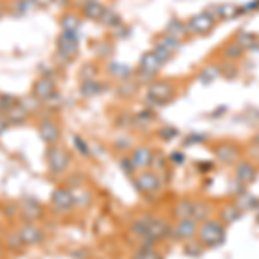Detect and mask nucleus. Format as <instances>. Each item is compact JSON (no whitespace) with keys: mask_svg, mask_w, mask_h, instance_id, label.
Wrapping results in <instances>:
<instances>
[{"mask_svg":"<svg viewBox=\"0 0 259 259\" xmlns=\"http://www.w3.org/2000/svg\"><path fill=\"white\" fill-rule=\"evenodd\" d=\"M214 24L216 19L204 11L190 18V21L187 23V30H189V33H195V35H204V33H209L214 28Z\"/></svg>","mask_w":259,"mask_h":259,"instance_id":"obj_7","label":"nucleus"},{"mask_svg":"<svg viewBox=\"0 0 259 259\" xmlns=\"http://www.w3.org/2000/svg\"><path fill=\"white\" fill-rule=\"evenodd\" d=\"M102 21L104 24H107V26H118V24L121 23V18L116 12H112L109 9H106V12H104V16H102Z\"/></svg>","mask_w":259,"mask_h":259,"instance_id":"obj_33","label":"nucleus"},{"mask_svg":"<svg viewBox=\"0 0 259 259\" xmlns=\"http://www.w3.org/2000/svg\"><path fill=\"white\" fill-rule=\"evenodd\" d=\"M242 52H244V47L237 44V41H235V44H230L228 47L225 49V56L232 57V59H237V57H240Z\"/></svg>","mask_w":259,"mask_h":259,"instance_id":"obj_35","label":"nucleus"},{"mask_svg":"<svg viewBox=\"0 0 259 259\" xmlns=\"http://www.w3.org/2000/svg\"><path fill=\"white\" fill-rule=\"evenodd\" d=\"M218 68H214V66H211V68H206L200 73V81L202 83H211L212 80H214L216 76H218Z\"/></svg>","mask_w":259,"mask_h":259,"instance_id":"obj_37","label":"nucleus"},{"mask_svg":"<svg viewBox=\"0 0 259 259\" xmlns=\"http://www.w3.org/2000/svg\"><path fill=\"white\" fill-rule=\"evenodd\" d=\"M78 44H80L78 31H62L57 38V56L64 61L74 59L78 54Z\"/></svg>","mask_w":259,"mask_h":259,"instance_id":"obj_2","label":"nucleus"},{"mask_svg":"<svg viewBox=\"0 0 259 259\" xmlns=\"http://www.w3.org/2000/svg\"><path fill=\"white\" fill-rule=\"evenodd\" d=\"M169 230H171V227H169L168 221L154 218L147 230V233H145L144 244H142L140 249H154V244H156V242H159L164 239V237L169 235Z\"/></svg>","mask_w":259,"mask_h":259,"instance_id":"obj_3","label":"nucleus"},{"mask_svg":"<svg viewBox=\"0 0 259 259\" xmlns=\"http://www.w3.org/2000/svg\"><path fill=\"white\" fill-rule=\"evenodd\" d=\"M95 74H97V68L94 64H85L80 71V76L83 81H89V80H94Z\"/></svg>","mask_w":259,"mask_h":259,"instance_id":"obj_36","label":"nucleus"},{"mask_svg":"<svg viewBox=\"0 0 259 259\" xmlns=\"http://www.w3.org/2000/svg\"><path fill=\"white\" fill-rule=\"evenodd\" d=\"M4 116H6V112H4L2 109H0V118H4Z\"/></svg>","mask_w":259,"mask_h":259,"instance_id":"obj_46","label":"nucleus"},{"mask_svg":"<svg viewBox=\"0 0 259 259\" xmlns=\"http://www.w3.org/2000/svg\"><path fill=\"white\" fill-rule=\"evenodd\" d=\"M78 26H80V18L74 12H68L61 18L62 31H78Z\"/></svg>","mask_w":259,"mask_h":259,"instance_id":"obj_24","label":"nucleus"},{"mask_svg":"<svg viewBox=\"0 0 259 259\" xmlns=\"http://www.w3.org/2000/svg\"><path fill=\"white\" fill-rule=\"evenodd\" d=\"M211 206L207 202H194V209H192V218L195 221H207L211 216Z\"/></svg>","mask_w":259,"mask_h":259,"instance_id":"obj_22","label":"nucleus"},{"mask_svg":"<svg viewBox=\"0 0 259 259\" xmlns=\"http://www.w3.org/2000/svg\"><path fill=\"white\" fill-rule=\"evenodd\" d=\"M50 202L56 207V211L59 212H66L71 211L74 206V195L71 194V190L68 189H56L50 195Z\"/></svg>","mask_w":259,"mask_h":259,"instance_id":"obj_8","label":"nucleus"},{"mask_svg":"<svg viewBox=\"0 0 259 259\" xmlns=\"http://www.w3.org/2000/svg\"><path fill=\"white\" fill-rule=\"evenodd\" d=\"M74 145H76L78 152H80L81 156H89V145L83 142V139H80V137H74Z\"/></svg>","mask_w":259,"mask_h":259,"instance_id":"obj_40","label":"nucleus"},{"mask_svg":"<svg viewBox=\"0 0 259 259\" xmlns=\"http://www.w3.org/2000/svg\"><path fill=\"white\" fill-rule=\"evenodd\" d=\"M109 73L112 74L114 78H119V80H128L132 71L126 64H118V62H112L109 66Z\"/></svg>","mask_w":259,"mask_h":259,"instance_id":"obj_27","label":"nucleus"},{"mask_svg":"<svg viewBox=\"0 0 259 259\" xmlns=\"http://www.w3.org/2000/svg\"><path fill=\"white\" fill-rule=\"evenodd\" d=\"M220 216H221V221H223L225 225H232L242 216V209L239 206H235V204H230V206H225L223 209H221Z\"/></svg>","mask_w":259,"mask_h":259,"instance_id":"obj_20","label":"nucleus"},{"mask_svg":"<svg viewBox=\"0 0 259 259\" xmlns=\"http://www.w3.org/2000/svg\"><path fill=\"white\" fill-rule=\"evenodd\" d=\"M256 41H257V36L250 35V33H244V31H242L240 35L237 36V44L242 45L244 49H252Z\"/></svg>","mask_w":259,"mask_h":259,"instance_id":"obj_31","label":"nucleus"},{"mask_svg":"<svg viewBox=\"0 0 259 259\" xmlns=\"http://www.w3.org/2000/svg\"><path fill=\"white\" fill-rule=\"evenodd\" d=\"M31 94L40 100H49L50 97L56 95V81L47 76H40L38 80L33 83Z\"/></svg>","mask_w":259,"mask_h":259,"instance_id":"obj_10","label":"nucleus"},{"mask_svg":"<svg viewBox=\"0 0 259 259\" xmlns=\"http://www.w3.org/2000/svg\"><path fill=\"white\" fill-rule=\"evenodd\" d=\"M130 159L133 161V164H135L137 169H145V168H149V166H152L154 150L145 147V145H142V147H137L135 150H133V154H132Z\"/></svg>","mask_w":259,"mask_h":259,"instance_id":"obj_14","label":"nucleus"},{"mask_svg":"<svg viewBox=\"0 0 259 259\" xmlns=\"http://www.w3.org/2000/svg\"><path fill=\"white\" fill-rule=\"evenodd\" d=\"M199 242L207 249H214L221 245L227 239V232H225L223 223L216 220H207L199 227Z\"/></svg>","mask_w":259,"mask_h":259,"instance_id":"obj_1","label":"nucleus"},{"mask_svg":"<svg viewBox=\"0 0 259 259\" xmlns=\"http://www.w3.org/2000/svg\"><path fill=\"white\" fill-rule=\"evenodd\" d=\"M132 259H162L156 249H140Z\"/></svg>","mask_w":259,"mask_h":259,"instance_id":"obj_34","label":"nucleus"},{"mask_svg":"<svg viewBox=\"0 0 259 259\" xmlns=\"http://www.w3.org/2000/svg\"><path fill=\"white\" fill-rule=\"evenodd\" d=\"M7 128H9V121L4 116V118H0V135H4L7 132Z\"/></svg>","mask_w":259,"mask_h":259,"instance_id":"obj_42","label":"nucleus"},{"mask_svg":"<svg viewBox=\"0 0 259 259\" xmlns=\"http://www.w3.org/2000/svg\"><path fill=\"white\" fill-rule=\"evenodd\" d=\"M7 244H9V247L12 249V250H19L21 247H23V240L19 239V235L16 233V235H9L7 237Z\"/></svg>","mask_w":259,"mask_h":259,"instance_id":"obj_39","label":"nucleus"},{"mask_svg":"<svg viewBox=\"0 0 259 259\" xmlns=\"http://www.w3.org/2000/svg\"><path fill=\"white\" fill-rule=\"evenodd\" d=\"M152 220H154V216H150V214H145V216H142V218L135 220V221H133V225H132V233H133V235L142 237V239H144L149 227H150V223H152Z\"/></svg>","mask_w":259,"mask_h":259,"instance_id":"obj_19","label":"nucleus"},{"mask_svg":"<svg viewBox=\"0 0 259 259\" xmlns=\"http://www.w3.org/2000/svg\"><path fill=\"white\" fill-rule=\"evenodd\" d=\"M192 209H194V200L183 199V200H180V202L177 204L175 212H177V216L180 220H182V218H192Z\"/></svg>","mask_w":259,"mask_h":259,"instance_id":"obj_26","label":"nucleus"},{"mask_svg":"<svg viewBox=\"0 0 259 259\" xmlns=\"http://www.w3.org/2000/svg\"><path fill=\"white\" fill-rule=\"evenodd\" d=\"M50 2H52V0H33V4L38 7H49Z\"/></svg>","mask_w":259,"mask_h":259,"instance_id":"obj_44","label":"nucleus"},{"mask_svg":"<svg viewBox=\"0 0 259 259\" xmlns=\"http://www.w3.org/2000/svg\"><path fill=\"white\" fill-rule=\"evenodd\" d=\"M133 185L137 187V190H139L140 194L152 195V194H157V192L161 190L162 182L156 173H152V171H144V173H140L139 177L135 178Z\"/></svg>","mask_w":259,"mask_h":259,"instance_id":"obj_5","label":"nucleus"},{"mask_svg":"<svg viewBox=\"0 0 259 259\" xmlns=\"http://www.w3.org/2000/svg\"><path fill=\"white\" fill-rule=\"evenodd\" d=\"M33 6H35L33 0H12L11 12H12V16H16V18H21V16L28 14Z\"/></svg>","mask_w":259,"mask_h":259,"instance_id":"obj_23","label":"nucleus"},{"mask_svg":"<svg viewBox=\"0 0 259 259\" xmlns=\"http://www.w3.org/2000/svg\"><path fill=\"white\" fill-rule=\"evenodd\" d=\"M47 162L54 175H62L69 166V152L57 145H50L47 150Z\"/></svg>","mask_w":259,"mask_h":259,"instance_id":"obj_4","label":"nucleus"},{"mask_svg":"<svg viewBox=\"0 0 259 259\" xmlns=\"http://www.w3.org/2000/svg\"><path fill=\"white\" fill-rule=\"evenodd\" d=\"M19 104H21V106H23L24 109H26L28 112H33V111H36V109H38V107H40L41 100H40V99H36L35 95L31 94V95H28L26 99L21 100Z\"/></svg>","mask_w":259,"mask_h":259,"instance_id":"obj_32","label":"nucleus"},{"mask_svg":"<svg viewBox=\"0 0 259 259\" xmlns=\"http://www.w3.org/2000/svg\"><path fill=\"white\" fill-rule=\"evenodd\" d=\"M38 135L40 139L49 145H56L61 139V130L54 121H41L38 126Z\"/></svg>","mask_w":259,"mask_h":259,"instance_id":"obj_13","label":"nucleus"},{"mask_svg":"<svg viewBox=\"0 0 259 259\" xmlns=\"http://www.w3.org/2000/svg\"><path fill=\"white\" fill-rule=\"evenodd\" d=\"M18 235L23 240L24 245H36L44 240V232L38 227H35V225H24V227H21Z\"/></svg>","mask_w":259,"mask_h":259,"instance_id":"obj_16","label":"nucleus"},{"mask_svg":"<svg viewBox=\"0 0 259 259\" xmlns=\"http://www.w3.org/2000/svg\"><path fill=\"white\" fill-rule=\"evenodd\" d=\"M214 156L218 157V161L223 162V164H232V162H235L240 157V149L237 147L235 144L225 142V144H220L218 147L214 149Z\"/></svg>","mask_w":259,"mask_h":259,"instance_id":"obj_12","label":"nucleus"},{"mask_svg":"<svg viewBox=\"0 0 259 259\" xmlns=\"http://www.w3.org/2000/svg\"><path fill=\"white\" fill-rule=\"evenodd\" d=\"M106 12V7L102 6L97 0H89V2L83 6V14L92 21H100Z\"/></svg>","mask_w":259,"mask_h":259,"instance_id":"obj_17","label":"nucleus"},{"mask_svg":"<svg viewBox=\"0 0 259 259\" xmlns=\"http://www.w3.org/2000/svg\"><path fill=\"white\" fill-rule=\"evenodd\" d=\"M4 14H6V7H4V4L0 2V18H2Z\"/></svg>","mask_w":259,"mask_h":259,"instance_id":"obj_45","label":"nucleus"},{"mask_svg":"<svg viewBox=\"0 0 259 259\" xmlns=\"http://www.w3.org/2000/svg\"><path fill=\"white\" fill-rule=\"evenodd\" d=\"M23 216L26 220H36L41 216V207L35 199H24L23 202Z\"/></svg>","mask_w":259,"mask_h":259,"instance_id":"obj_18","label":"nucleus"},{"mask_svg":"<svg viewBox=\"0 0 259 259\" xmlns=\"http://www.w3.org/2000/svg\"><path fill=\"white\" fill-rule=\"evenodd\" d=\"M235 178L240 185H249L257 178V168L249 161H240L235 168Z\"/></svg>","mask_w":259,"mask_h":259,"instance_id":"obj_11","label":"nucleus"},{"mask_svg":"<svg viewBox=\"0 0 259 259\" xmlns=\"http://www.w3.org/2000/svg\"><path fill=\"white\" fill-rule=\"evenodd\" d=\"M152 52L156 54L157 57H159V61L162 62V64H164L166 61H169L171 57H173V54H175L173 50H169L168 47H166L164 44H161V41H159V44L156 45V49H154Z\"/></svg>","mask_w":259,"mask_h":259,"instance_id":"obj_29","label":"nucleus"},{"mask_svg":"<svg viewBox=\"0 0 259 259\" xmlns=\"http://www.w3.org/2000/svg\"><path fill=\"white\" fill-rule=\"evenodd\" d=\"M119 166H121V169H123L126 175H133L137 171L135 164H133V161L130 159V157H124V159H121L119 161Z\"/></svg>","mask_w":259,"mask_h":259,"instance_id":"obj_38","label":"nucleus"},{"mask_svg":"<svg viewBox=\"0 0 259 259\" xmlns=\"http://www.w3.org/2000/svg\"><path fill=\"white\" fill-rule=\"evenodd\" d=\"M197 233H199V225L194 218H182L173 228V235L180 240H190Z\"/></svg>","mask_w":259,"mask_h":259,"instance_id":"obj_9","label":"nucleus"},{"mask_svg":"<svg viewBox=\"0 0 259 259\" xmlns=\"http://www.w3.org/2000/svg\"><path fill=\"white\" fill-rule=\"evenodd\" d=\"M175 87L169 81H157L152 83L147 90V100L152 104H166L168 100L173 99Z\"/></svg>","mask_w":259,"mask_h":259,"instance_id":"obj_6","label":"nucleus"},{"mask_svg":"<svg viewBox=\"0 0 259 259\" xmlns=\"http://www.w3.org/2000/svg\"><path fill=\"white\" fill-rule=\"evenodd\" d=\"M100 87H102V85H99L97 81L89 80V81H83L80 92H81V95H85V97H92V95H97L99 94Z\"/></svg>","mask_w":259,"mask_h":259,"instance_id":"obj_28","label":"nucleus"},{"mask_svg":"<svg viewBox=\"0 0 259 259\" xmlns=\"http://www.w3.org/2000/svg\"><path fill=\"white\" fill-rule=\"evenodd\" d=\"M187 31H189V30H187V24L182 23L180 19H171L168 23V26H166V35L177 36V38L183 36Z\"/></svg>","mask_w":259,"mask_h":259,"instance_id":"obj_25","label":"nucleus"},{"mask_svg":"<svg viewBox=\"0 0 259 259\" xmlns=\"http://www.w3.org/2000/svg\"><path fill=\"white\" fill-rule=\"evenodd\" d=\"M161 66H162V62L159 61V57L154 52H147V54H144L140 59V74L152 78L154 74L159 71Z\"/></svg>","mask_w":259,"mask_h":259,"instance_id":"obj_15","label":"nucleus"},{"mask_svg":"<svg viewBox=\"0 0 259 259\" xmlns=\"http://www.w3.org/2000/svg\"><path fill=\"white\" fill-rule=\"evenodd\" d=\"M171 161H173V162H178V164H182V162L185 161V159H183V154L173 152V154H171Z\"/></svg>","mask_w":259,"mask_h":259,"instance_id":"obj_43","label":"nucleus"},{"mask_svg":"<svg viewBox=\"0 0 259 259\" xmlns=\"http://www.w3.org/2000/svg\"><path fill=\"white\" fill-rule=\"evenodd\" d=\"M177 130H175V128H164V130H162V132L159 133V135L161 137H164V139H171V137H175V135H177Z\"/></svg>","mask_w":259,"mask_h":259,"instance_id":"obj_41","label":"nucleus"},{"mask_svg":"<svg viewBox=\"0 0 259 259\" xmlns=\"http://www.w3.org/2000/svg\"><path fill=\"white\" fill-rule=\"evenodd\" d=\"M18 99L14 97V95H11V94H2L0 95V109H2L4 112H7V111H11L14 106H18Z\"/></svg>","mask_w":259,"mask_h":259,"instance_id":"obj_30","label":"nucleus"},{"mask_svg":"<svg viewBox=\"0 0 259 259\" xmlns=\"http://www.w3.org/2000/svg\"><path fill=\"white\" fill-rule=\"evenodd\" d=\"M6 118H7V121H9V124H21V123H24V121H26L28 111L24 109L21 104H18V106H14L11 111L6 112Z\"/></svg>","mask_w":259,"mask_h":259,"instance_id":"obj_21","label":"nucleus"}]
</instances>
